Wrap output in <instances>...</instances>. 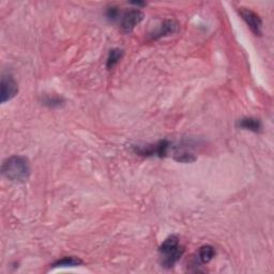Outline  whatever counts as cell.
<instances>
[{"instance_id": "2", "label": "cell", "mask_w": 274, "mask_h": 274, "mask_svg": "<svg viewBox=\"0 0 274 274\" xmlns=\"http://www.w3.org/2000/svg\"><path fill=\"white\" fill-rule=\"evenodd\" d=\"M158 253L161 256V265L166 269H172L175 265L181 259L184 253L183 246L180 244L179 238L176 235L167 237L158 248Z\"/></svg>"}, {"instance_id": "12", "label": "cell", "mask_w": 274, "mask_h": 274, "mask_svg": "<svg viewBox=\"0 0 274 274\" xmlns=\"http://www.w3.org/2000/svg\"><path fill=\"white\" fill-rule=\"evenodd\" d=\"M123 55H124V53H123L122 49H120V48L112 49V51L109 52V54H108L107 61H106V68L108 70L114 69L119 63L120 60L122 59Z\"/></svg>"}, {"instance_id": "14", "label": "cell", "mask_w": 274, "mask_h": 274, "mask_svg": "<svg viewBox=\"0 0 274 274\" xmlns=\"http://www.w3.org/2000/svg\"><path fill=\"white\" fill-rule=\"evenodd\" d=\"M131 4L136 5L137 9H139V7H144V5H146L145 2H141V1H133V2H131Z\"/></svg>"}, {"instance_id": "5", "label": "cell", "mask_w": 274, "mask_h": 274, "mask_svg": "<svg viewBox=\"0 0 274 274\" xmlns=\"http://www.w3.org/2000/svg\"><path fill=\"white\" fill-rule=\"evenodd\" d=\"M239 13L242 20L245 21V24L248 25L250 30L255 36L260 37L262 35V20L260 16L248 8H241Z\"/></svg>"}, {"instance_id": "8", "label": "cell", "mask_w": 274, "mask_h": 274, "mask_svg": "<svg viewBox=\"0 0 274 274\" xmlns=\"http://www.w3.org/2000/svg\"><path fill=\"white\" fill-rule=\"evenodd\" d=\"M238 127L242 130H248L251 131V132L258 133L262 129V124L259 119H256L253 117H245L239 120Z\"/></svg>"}, {"instance_id": "9", "label": "cell", "mask_w": 274, "mask_h": 274, "mask_svg": "<svg viewBox=\"0 0 274 274\" xmlns=\"http://www.w3.org/2000/svg\"><path fill=\"white\" fill-rule=\"evenodd\" d=\"M215 254H216L215 249L213 248L212 245L206 244L199 248L198 252H197L196 258L197 260L200 261L201 264H208V262H210L213 258H215Z\"/></svg>"}, {"instance_id": "3", "label": "cell", "mask_w": 274, "mask_h": 274, "mask_svg": "<svg viewBox=\"0 0 274 274\" xmlns=\"http://www.w3.org/2000/svg\"><path fill=\"white\" fill-rule=\"evenodd\" d=\"M172 145L173 144L171 141L164 139V140H160L152 145L135 146L134 151L138 156H142L146 157H165L168 155L169 150H171V148H174V146H172Z\"/></svg>"}, {"instance_id": "1", "label": "cell", "mask_w": 274, "mask_h": 274, "mask_svg": "<svg viewBox=\"0 0 274 274\" xmlns=\"http://www.w3.org/2000/svg\"><path fill=\"white\" fill-rule=\"evenodd\" d=\"M1 174L10 181L25 183L30 177L28 158L20 156H13L5 158L1 166Z\"/></svg>"}, {"instance_id": "13", "label": "cell", "mask_w": 274, "mask_h": 274, "mask_svg": "<svg viewBox=\"0 0 274 274\" xmlns=\"http://www.w3.org/2000/svg\"><path fill=\"white\" fill-rule=\"evenodd\" d=\"M64 103V100L61 97H56V96H47L43 98V104L49 108H57L60 107Z\"/></svg>"}, {"instance_id": "7", "label": "cell", "mask_w": 274, "mask_h": 274, "mask_svg": "<svg viewBox=\"0 0 274 274\" xmlns=\"http://www.w3.org/2000/svg\"><path fill=\"white\" fill-rule=\"evenodd\" d=\"M177 30H178V23H177V21H175L173 20H168L164 21V23L160 26V28H158L155 32V34H153L152 38L155 40L160 39V38H163V37L174 35Z\"/></svg>"}, {"instance_id": "10", "label": "cell", "mask_w": 274, "mask_h": 274, "mask_svg": "<svg viewBox=\"0 0 274 274\" xmlns=\"http://www.w3.org/2000/svg\"><path fill=\"white\" fill-rule=\"evenodd\" d=\"M83 265V260L75 256H64L62 258L56 260L51 266V268H68V267H78Z\"/></svg>"}, {"instance_id": "11", "label": "cell", "mask_w": 274, "mask_h": 274, "mask_svg": "<svg viewBox=\"0 0 274 274\" xmlns=\"http://www.w3.org/2000/svg\"><path fill=\"white\" fill-rule=\"evenodd\" d=\"M174 160L179 163H193L196 161V157L192 152L181 150L180 147H175L174 152Z\"/></svg>"}, {"instance_id": "6", "label": "cell", "mask_w": 274, "mask_h": 274, "mask_svg": "<svg viewBox=\"0 0 274 274\" xmlns=\"http://www.w3.org/2000/svg\"><path fill=\"white\" fill-rule=\"evenodd\" d=\"M19 85L11 74H3L1 78V103H5L18 95Z\"/></svg>"}, {"instance_id": "4", "label": "cell", "mask_w": 274, "mask_h": 274, "mask_svg": "<svg viewBox=\"0 0 274 274\" xmlns=\"http://www.w3.org/2000/svg\"><path fill=\"white\" fill-rule=\"evenodd\" d=\"M144 13L138 9L121 11L117 20V23L124 34H131L135 27L144 20Z\"/></svg>"}]
</instances>
